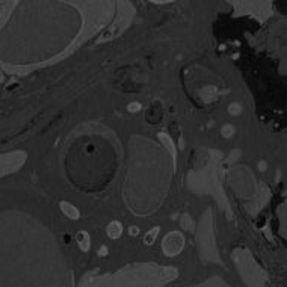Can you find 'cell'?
<instances>
[{"mask_svg":"<svg viewBox=\"0 0 287 287\" xmlns=\"http://www.w3.org/2000/svg\"><path fill=\"white\" fill-rule=\"evenodd\" d=\"M183 246H185V239L181 236V233H178V231H172V233L166 234L162 242L163 253H165V255H169V257L180 254Z\"/></svg>","mask_w":287,"mask_h":287,"instance_id":"1","label":"cell"},{"mask_svg":"<svg viewBox=\"0 0 287 287\" xmlns=\"http://www.w3.org/2000/svg\"><path fill=\"white\" fill-rule=\"evenodd\" d=\"M76 240H77V245L82 251H89L91 248V237H89V233L88 231H79L76 234Z\"/></svg>","mask_w":287,"mask_h":287,"instance_id":"2","label":"cell"},{"mask_svg":"<svg viewBox=\"0 0 287 287\" xmlns=\"http://www.w3.org/2000/svg\"><path fill=\"white\" fill-rule=\"evenodd\" d=\"M107 236L110 239H118L121 234H123V225H121V222L118 221H112L109 225H107Z\"/></svg>","mask_w":287,"mask_h":287,"instance_id":"3","label":"cell"},{"mask_svg":"<svg viewBox=\"0 0 287 287\" xmlns=\"http://www.w3.org/2000/svg\"><path fill=\"white\" fill-rule=\"evenodd\" d=\"M159 136V139L163 142V145L166 147V148L171 151V156H172V160H174V163H175V157H177V151H175V147H174V142H172V139L166 135V133H159L157 135Z\"/></svg>","mask_w":287,"mask_h":287,"instance_id":"4","label":"cell"},{"mask_svg":"<svg viewBox=\"0 0 287 287\" xmlns=\"http://www.w3.org/2000/svg\"><path fill=\"white\" fill-rule=\"evenodd\" d=\"M60 210L64 212V215H67L68 218H71V219H77L80 216V213H79V210L73 206V204H69V203H60Z\"/></svg>","mask_w":287,"mask_h":287,"instance_id":"5","label":"cell"},{"mask_svg":"<svg viewBox=\"0 0 287 287\" xmlns=\"http://www.w3.org/2000/svg\"><path fill=\"white\" fill-rule=\"evenodd\" d=\"M159 231H160V228L159 227H154V228H151L148 233L145 234V239H144V243L145 245H153V243L156 242V239H157V234H159Z\"/></svg>","mask_w":287,"mask_h":287,"instance_id":"6","label":"cell"},{"mask_svg":"<svg viewBox=\"0 0 287 287\" xmlns=\"http://www.w3.org/2000/svg\"><path fill=\"white\" fill-rule=\"evenodd\" d=\"M127 110H130V112H138V110H141V104H139L138 101H133V103H130L128 106H127Z\"/></svg>","mask_w":287,"mask_h":287,"instance_id":"7","label":"cell"},{"mask_svg":"<svg viewBox=\"0 0 287 287\" xmlns=\"http://www.w3.org/2000/svg\"><path fill=\"white\" fill-rule=\"evenodd\" d=\"M222 135H224L225 138L231 136V135H233V127H231V126H225V127L222 128Z\"/></svg>","mask_w":287,"mask_h":287,"instance_id":"8","label":"cell"},{"mask_svg":"<svg viewBox=\"0 0 287 287\" xmlns=\"http://www.w3.org/2000/svg\"><path fill=\"white\" fill-rule=\"evenodd\" d=\"M239 112H240L239 104H231V106H230V114H239Z\"/></svg>","mask_w":287,"mask_h":287,"instance_id":"9","label":"cell"},{"mask_svg":"<svg viewBox=\"0 0 287 287\" xmlns=\"http://www.w3.org/2000/svg\"><path fill=\"white\" fill-rule=\"evenodd\" d=\"M128 233H130V236H138V234H139V228L138 227H130Z\"/></svg>","mask_w":287,"mask_h":287,"instance_id":"10","label":"cell"},{"mask_svg":"<svg viewBox=\"0 0 287 287\" xmlns=\"http://www.w3.org/2000/svg\"><path fill=\"white\" fill-rule=\"evenodd\" d=\"M98 255H101V257H104V255H107V248H106V246H104V245H103V246L100 248V251H98Z\"/></svg>","mask_w":287,"mask_h":287,"instance_id":"11","label":"cell"}]
</instances>
